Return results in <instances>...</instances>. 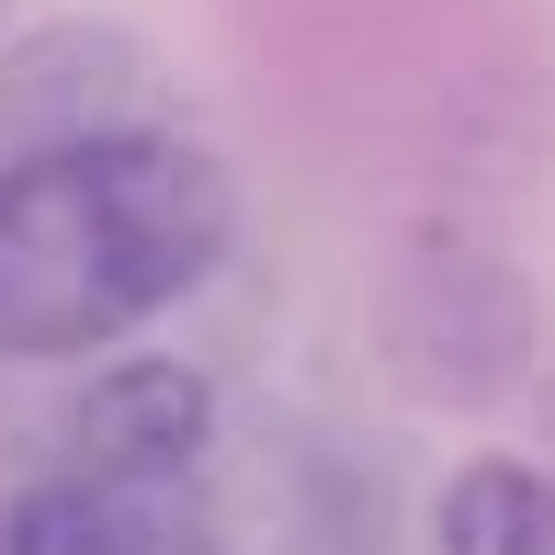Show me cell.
<instances>
[{
	"instance_id": "1",
	"label": "cell",
	"mask_w": 555,
	"mask_h": 555,
	"mask_svg": "<svg viewBox=\"0 0 555 555\" xmlns=\"http://www.w3.org/2000/svg\"><path fill=\"white\" fill-rule=\"evenodd\" d=\"M227 227H238L227 170L170 125L12 159L0 170V351L68 363L147 330L227 261Z\"/></svg>"
},
{
	"instance_id": "2",
	"label": "cell",
	"mask_w": 555,
	"mask_h": 555,
	"mask_svg": "<svg viewBox=\"0 0 555 555\" xmlns=\"http://www.w3.org/2000/svg\"><path fill=\"white\" fill-rule=\"evenodd\" d=\"M386 351L420 397L488 409L533 374V284L476 238H420L386 284Z\"/></svg>"
},
{
	"instance_id": "3",
	"label": "cell",
	"mask_w": 555,
	"mask_h": 555,
	"mask_svg": "<svg viewBox=\"0 0 555 555\" xmlns=\"http://www.w3.org/2000/svg\"><path fill=\"white\" fill-rule=\"evenodd\" d=\"M159 125V57L125 23H35L0 46V147L57 159V147H114Z\"/></svg>"
},
{
	"instance_id": "4",
	"label": "cell",
	"mask_w": 555,
	"mask_h": 555,
	"mask_svg": "<svg viewBox=\"0 0 555 555\" xmlns=\"http://www.w3.org/2000/svg\"><path fill=\"white\" fill-rule=\"evenodd\" d=\"M205 442H216V386L170 351L103 363L68 409V465H91V476H193Z\"/></svg>"
},
{
	"instance_id": "5",
	"label": "cell",
	"mask_w": 555,
	"mask_h": 555,
	"mask_svg": "<svg viewBox=\"0 0 555 555\" xmlns=\"http://www.w3.org/2000/svg\"><path fill=\"white\" fill-rule=\"evenodd\" d=\"M0 555H193L182 476H35L0 511Z\"/></svg>"
},
{
	"instance_id": "6",
	"label": "cell",
	"mask_w": 555,
	"mask_h": 555,
	"mask_svg": "<svg viewBox=\"0 0 555 555\" xmlns=\"http://www.w3.org/2000/svg\"><path fill=\"white\" fill-rule=\"evenodd\" d=\"M442 555H555V476L521 453H476L442 488Z\"/></svg>"
}]
</instances>
